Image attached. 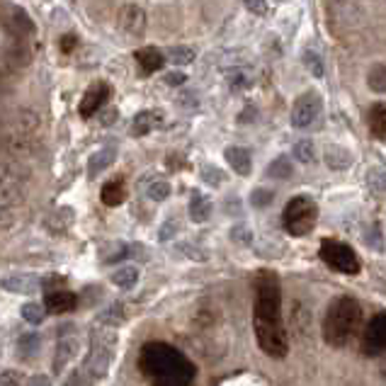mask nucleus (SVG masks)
<instances>
[{"label":"nucleus","mask_w":386,"mask_h":386,"mask_svg":"<svg viewBox=\"0 0 386 386\" xmlns=\"http://www.w3.org/2000/svg\"><path fill=\"white\" fill-rule=\"evenodd\" d=\"M294 156H297L301 163H311V160H314V144H311V141H299V144L294 146Z\"/></svg>","instance_id":"2f4dec72"},{"label":"nucleus","mask_w":386,"mask_h":386,"mask_svg":"<svg viewBox=\"0 0 386 386\" xmlns=\"http://www.w3.org/2000/svg\"><path fill=\"white\" fill-rule=\"evenodd\" d=\"M41 282L34 275H10V277L3 279V289L12 294H34L39 292Z\"/></svg>","instance_id":"9b49d317"},{"label":"nucleus","mask_w":386,"mask_h":386,"mask_svg":"<svg viewBox=\"0 0 386 386\" xmlns=\"http://www.w3.org/2000/svg\"><path fill=\"white\" fill-rule=\"evenodd\" d=\"M136 61H139V66H141V71H144V73H156V71H160V68H163L165 56L156 47H144V49H139V52H136Z\"/></svg>","instance_id":"2eb2a0df"},{"label":"nucleus","mask_w":386,"mask_h":386,"mask_svg":"<svg viewBox=\"0 0 386 386\" xmlns=\"http://www.w3.org/2000/svg\"><path fill=\"white\" fill-rule=\"evenodd\" d=\"M367 127L374 139H386V103L372 105L367 114Z\"/></svg>","instance_id":"4468645a"},{"label":"nucleus","mask_w":386,"mask_h":386,"mask_svg":"<svg viewBox=\"0 0 386 386\" xmlns=\"http://www.w3.org/2000/svg\"><path fill=\"white\" fill-rule=\"evenodd\" d=\"M168 61L173 63H192L195 61V49L190 47H170L168 49Z\"/></svg>","instance_id":"cd10ccee"},{"label":"nucleus","mask_w":386,"mask_h":386,"mask_svg":"<svg viewBox=\"0 0 386 386\" xmlns=\"http://www.w3.org/2000/svg\"><path fill=\"white\" fill-rule=\"evenodd\" d=\"M209 214H211V204L206 202V197H202L200 192H195V195H192V200H190V217H192V222H197V224L206 222V219H209Z\"/></svg>","instance_id":"412c9836"},{"label":"nucleus","mask_w":386,"mask_h":386,"mask_svg":"<svg viewBox=\"0 0 386 386\" xmlns=\"http://www.w3.org/2000/svg\"><path fill=\"white\" fill-rule=\"evenodd\" d=\"M362 350L372 357L386 352V314H376L367 323L365 333H362Z\"/></svg>","instance_id":"0eeeda50"},{"label":"nucleus","mask_w":386,"mask_h":386,"mask_svg":"<svg viewBox=\"0 0 386 386\" xmlns=\"http://www.w3.org/2000/svg\"><path fill=\"white\" fill-rule=\"evenodd\" d=\"M139 365L153 386H190L195 379V365L168 343H149Z\"/></svg>","instance_id":"f03ea898"},{"label":"nucleus","mask_w":386,"mask_h":386,"mask_svg":"<svg viewBox=\"0 0 386 386\" xmlns=\"http://www.w3.org/2000/svg\"><path fill=\"white\" fill-rule=\"evenodd\" d=\"M76 34H63V39H61V52L63 54H68V52H73L76 49Z\"/></svg>","instance_id":"58836bf2"},{"label":"nucleus","mask_w":386,"mask_h":386,"mask_svg":"<svg viewBox=\"0 0 386 386\" xmlns=\"http://www.w3.org/2000/svg\"><path fill=\"white\" fill-rule=\"evenodd\" d=\"M325 165L333 170H347L352 165V153L343 146H328L325 149Z\"/></svg>","instance_id":"f3484780"},{"label":"nucleus","mask_w":386,"mask_h":386,"mask_svg":"<svg viewBox=\"0 0 386 386\" xmlns=\"http://www.w3.org/2000/svg\"><path fill=\"white\" fill-rule=\"evenodd\" d=\"M272 190H265V187H257V190H253L250 195V204L257 206V209H263V206H268L270 202H272Z\"/></svg>","instance_id":"7c9ffc66"},{"label":"nucleus","mask_w":386,"mask_h":386,"mask_svg":"<svg viewBox=\"0 0 386 386\" xmlns=\"http://www.w3.org/2000/svg\"><path fill=\"white\" fill-rule=\"evenodd\" d=\"M127 197V190H124V182L122 180H112L103 187V202L107 206H119Z\"/></svg>","instance_id":"4be33fe9"},{"label":"nucleus","mask_w":386,"mask_h":386,"mask_svg":"<svg viewBox=\"0 0 386 386\" xmlns=\"http://www.w3.org/2000/svg\"><path fill=\"white\" fill-rule=\"evenodd\" d=\"M119 30L129 36H141L146 30V12L139 6H124L119 10Z\"/></svg>","instance_id":"1a4fd4ad"},{"label":"nucleus","mask_w":386,"mask_h":386,"mask_svg":"<svg viewBox=\"0 0 386 386\" xmlns=\"http://www.w3.org/2000/svg\"><path fill=\"white\" fill-rule=\"evenodd\" d=\"M158 124H160V114L156 112V109H151V112H139L134 117V124H131V134L146 136L149 131H153Z\"/></svg>","instance_id":"a211bd4d"},{"label":"nucleus","mask_w":386,"mask_h":386,"mask_svg":"<svg viewBox=\"0 0 386 386\" xmlns=\"http://www.w3.org/2000/svg\"><path fill=\"white\" fill-rule=\"evenodd\" d=\"M304 66L311 71V76L316 78H323L325 68H323V61H321V56L316 52H311V49H306L304 52Z\"/></svg>","instance_id":"c756f323"},{"label":"nucleus","mask_w":386,"mask_h":386,"mask_svg":"<svg viewBox=\"0 0 386 386\" xmlns=\"http://www.w3.org/2000/svg\"><path fill=\"white\" fill-rule=\"evenodd\" d=\"M323 112V100L316 90H309V93L299 95L297 103L292 107V127L297 129H306L316 122Z\"/></svg>","instance_id":"423d86ee"},{"label":"nucleus","mask_w":386,"mask_h":386,"mask_svg":"<svg viewBox=\"0 0 386 386\" xmlns=\"http://www.w3.org/2000/svg\"><path fill=\"white\" fill-rule=\"evenodd\" d=\"M114 158H117V146H105V149L95 151L88 160V175L98 178L103 170H107L114 163Z\"/></svg>","instance_id":"f8f14e48"},{"label":"nucleus","mask_w":386,"mask_h":386,"mask_svg":"<svg viewBox=\"0 0 386 386\" xmlns=\"http://www.w3.org/2000/svg\"><path fill=\"white\" fill-rule=\"evenodd\" d=\"M228 85H231L233 90L248 88V85H250V76H248L246 71H231L228 73Z\"/></svg>","instance_id":"473e14b6"},{"label":"nucleus","mask_w":386,"mask_h":386,"mask_svg":"<svg viewBox=\"0 0 386 386\" xmlns=\"http://www.w3.org/2000/svg\"><path fill=\"white\" fill-rule=\"evenodd\" d=\"M78 304V299L73 292H68V289H58V292H49L47 297H44V309L52 311V314H68V311H73Z\"/></svg>","instance_id":"9d476101"},{"label":"nucleus","mask_w":386,"mask_h":386,"mask_svg":"<svg viewBox=\"0 0 386 386\" xmlns=\"http://www.w3.org/2000/svg\"><path fill=\"white\" fill-rule=\"evenodd\" d=\"M257 345L265 355L282 360L289 352V338L282 323V287L275 272H260L255 282V311H253Z\"/></svg>","instance_id":"f257e3e1"},{"label":"nucleus","mask_w":386,"mask_h":386,"mask_svg":"<svg viewBox=\"0 0 386 386\" xmlns=\"http://www.w3.org/2000/svg\"><path fill=\"white\" fill-rule=\"evenodd\" d=\"M109 95H112V88H109L107 83H95V85H90V88L85 90L78 112H81L83 117H93V114L98 112L105 103H107Z\"/></svg>","instance_id":"6e6552de"},{"label":"nucleus","mask_w":386,"mask_h":386,"mask_svg":"<svg viewBox=\"0 0 386 386\" xmlns=\"http://www.w3.org/2000/svg\"><path fill=\"white\" fill-rule=\"evenodd\" d=\"M27 386H52V379L47 374H34Z\"/></svg>","instance_id":"ea45409f"},{"label":"nucleus","mask_w":386,"mask_h":386,"mask_svg":"<svg viewBox=\"0 0 386 386\" xmlns=\"http://www.w3.org/2000/svg\"><path fill=\"white\" fill-rule=\"evenodd\" d=\"M22 384V374L15 369L0 372V386H20Z\"/></svg>","instance_id":"f704fd0d"},{"label":"nucleus","mask_w":386,"mask_h":386,"mask_svg":"<svg viewBox=\"0 0 386 386\" xmlns=\"http://www.w3.org/2000/svg\"><path fill=\"white\" fill-rule=\"evenodd\" d=\"M63 284H66V277H47L41 282V287L47 289V294H49V292H58Z\"/></svg>","instance_id":"e433bc0d"},{"label":"nucleus","mask_w":386,"mask_h":386,"mask_svg":"<svg viewBox=\"0 0 386 386\" xmlns=\"http://www.w3.org/2000/svg\"><path fill=\"white\" fill-rule=\"evenodd\" d=\"M224 156H226L228 165L236 170L238 175H250L253 160H250V151L248 149H241V146H228Z\"/></svg>","instance_id":"ddd939ff"},{"label":"nucleus","mask_w":386,"mask_h":386,"mask_svg":"<svg viewBox=\"0 0 386 386\" xmlns=\"http://www.w3.org/2000/svg\"><path fill=\"white\" fill-rule=\"evenodd\" d=\"M185 81H187V76H185V73H180V71H173V73H168V76H165V83H168V85H182Z\"/></svg>","instance_id":"4c0bfd02"},{"label":"nucleus","mask_w":386,"mask_h":386,"mask_svg":"<svg viewBox=\"0 0 386 386\" xmlns=\"http://www.w3.org/2000/svg\"><path fill=\"white\" fill-rule=\"evenodd\" d=\"M66 386H88V384H85V379H83L81 374H73L71 379L66 381Z\"/></svg>","instance_id":"a19ab883"},{"label":"nucleus","mask_w":386,"mask_h":386,"mask_svg":"<svg viewBox=\"0 0 386 386\" xmlns=\"http://www.w3.org/2000/svg\"><path fill=\"white\" fill-rule=\"evenodd\" d=\"M282 222L287 233H292V236H309L314 231L316 222H319V204L306 195L292 197L287 202V206H284Z\"/></svg>","instance_id":"20e7f679"},{"label":"nucleus","mask_w":386,"mask_h":386,"mask_svg":"<svg viewBox=\"0 0 386 386\" xmlns=\"http://www.w3.org/2000/svg\"><path fill=\"white\" fill-rule=\"evenodd\" d=\"M367 85L374 93H386V66L384 63H374L367 73Z\"/></svg>","instance_id":"5701e85b"},{"label":"nucleus","mask_w":386,"mask_h":386,"mask_svg":"<svg viewBox=\"0 0 386 386\" xmlns=\"http://www.w3.org/2000/svg\"><path fill=\"white\" fill-rule=\"evenodd\" d=\"M22 319H25L27 323H32V325H39L41 321L47 319V314H44V306L36 304V301H27V304L22 306Z\"/></svg>","instance_id":"a878e982"},{"label":"nucleus","mask_w":386,"mask_h":386,"mask_svg":"<svg viewBox=\"0 0 386 386\" xmlns=\"http://www.w3.org/2000/svg\"><path fill=\"white\" fill-rule=\"evenodd\" d=\"M202 175H204V180L209 182V185H222V180H224V173L219 168H211V165H206L204 170H202Z\"/></svg>","instance_id":"c9c22d12"},{"label":"nucleus","mask_w":386,"mask_h":386,"mask_svg":"<svg viewBox=\"0 0 386 386\" xmlns=\"http://www.w3.org/2000/svg\"><path fill=\"white\" fill-rule=\"evenodd\" d=\"M109 362H112V350L105 345H95L93 352H90V360H88V369L93 372L95 376H103L107 372Z\"/></svg>","instance_id":"dca6fc26"},{"label":"nucleus","mask_w":386,"mask_h":386,"mask_svg":"<svg viewBox=\"0 0 386 386\" xmlns=\"http://www.w3.org/2000/svg\"><path fill=\"white\" fill-rule=\"evenodd\" d=\"M319 255L330 270H338V272H343V275H357L360 272V257H357V253L352 250L347 243L325 238V241L321 243Z\"/></svg>","instance_id":"39448f33"},{"label":"nucleus","mask_w":386,"mask_h":386,"mask_svg":"<svg viewBox=\"0 0 386 386\" xmlns=\"http://www.w3.org/2000/svg\"><path fill=\"white\" fill-rule=\"evenodd\" d=\"M146 195H149L153 202L168 200V197H170V185H168V180H156V182H151V185L146 187Z\"/></svg>","instance_id":"c85d7f7f"},{"label":"nucleus","mask_w":386,"mask_h":386,"mask_svg":"<svg viewBox=\"0 0 386 386\" xmlns=\"http://www.w3.org/2000/svg\"><path fill=\"white\" fill-rule=\"evenodd\" d=\"M367 187H369L372 192H376V195H381V192H386V168H369L367 170Z\"/></svg>","instance_id":"b1692460"},{"label":"nucleus","mask_w":386,"mask_h":386,"mask_svg":"<svg viewBox=\"0 0 386 386\" xmlns=\"http://www.w3.org/2000/svg\"><path fill=\"white\" fill-rule=\"evenodd\" d=\"M78 352L76 340H61L56 345V355H54V372H63L66 365L73 360V355Z\"/></svg>","instance_id":"6ab92c4d"},{"label":"nucleus","mask_w":386,"mask_h":386,"mask_svg":"<svg viewBox=\"0 0 386 386\" xmlns=\"http://www.w3.org/2000/svg\"><path fill=\"white\" fill-rule=\"evenodd\" d=\"M36 350H39V335L36 333L22 335L20 343H17V352H20L22 357H30V355H34Z\"/></svg>","instance_id":"bb28decb"},{"label":"nucleus","mask_w":386,"mask_h":386,"mask_svg":"<svg viewBox=\"0 0 386 386\" xmlns=\"http://www.w3.org/2000/svg\"><path fill=\"white\" fill-rule=\"evenodd\" d=\"M292 173H294V168H292V160L289 158H277V160H272L270 163V168H268V175L270 178H277V180H287V178H292Z\"/></svg>","instance_id":"393cba45"},{"label":"nucleus","mask_w":386,"mask_h":386,"mask_svg":"<svg viewBox=\"0 0 386 386\" xmlns=\"http://www.w3.org/2000/svg\"><path fill=\"white\" fill-rule=\"evenodd\" d=\"M112 282L117 284L119 289H131L136 282H139V268L136 265H124L117 272L112 275Z\"/></svg>","instance_id":"aec40b11"},{"label":"nucleus","mask_w":386,"mask_h":386,"mask_svg":"<svg viewBox=\"0 0 386 386\" xmlns=\"http://www.w3.org/2000/svg\"><path fill=\"white\" fill-rule=\"evenodd\" d=\"M243 6H246L248 12H253L257 17L268 15V0H243Z\"/></svg>","instance_id":"72a5a7b5"},{"label":"nucleus","mask_w":386,"mask_h":386,"mask_svg":"<svg viewBox=\"0 0 386 386\" xmlns=\"http://www.w3.org/2000/svg\"><path fill=\"white\" fill-rule=\"evenodd\" d=\"M362 325V309L352 297H340L328 306L323 319V338L328 345L345 347Z\"/></svg>","instance_id":"7ed1b4c3"}]
</instances>
